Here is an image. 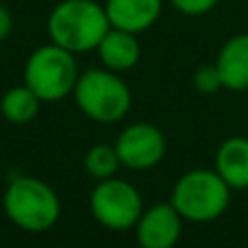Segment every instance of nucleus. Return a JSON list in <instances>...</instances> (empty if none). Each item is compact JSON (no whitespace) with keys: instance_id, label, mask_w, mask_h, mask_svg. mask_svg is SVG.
I'll list each match as a JSON object with an SVG mask.
<instances>
[{"instance_id":"obj_1","label":"nucleus","mask_w":248,"mask_h":248,"mask_svg":"<svg viewBox=\"0 0 248 248\" xmlns=\"http://www.w3.org/2000/svg\"><path fill=\"white\" fill-rule=\"evenodd\" d=\"M111 29L105 7L94 0H63L48 17V33L52 44L74 52L98 48Z\"/></svg>"},{"instance_id":"obj_2","label":"nucleus","mask_w":248,"mask_h":248,"mask_svg":"<svg viewBox=\"0 0 248 248\" xmlns=\"http://www.w3.org/2000/svg\"><path fill=\"white\" fill-rule=\"evenodd\" d=\"M231 187L216 170H192L176 181L170 202L189 222H211L227 211Z\"/></svg>"},{"instance_id":"obj_3","label":"nucleus","mask_w":248,"mask_h":248,"mask_svg":"<svg viewBox=\"0 0 248 248\" xmlns=\"http://www.w3.org/2000/svg\"><path fill=\"white\" fill-rule=\"evenodd\" d=\"M4 211L20 229L39 233L59 220L61 205L57 194L44 181L33 176H17L4 192Z\"/></svg>"},{"instance_id":"obj_4","label":"nucleus","mask_w":248,"mask_h":248,"mask_svg":"<svg viewBox=\"0 0 248 248\" xmlns=\"http://www.w3.org/2000/svg\"><path fill=\"white\" fill-rule=\"evenodd\" d=\"M77 61L72 52L57 44L42 46L29 57L24 68V85L39 100H61L77 85Z\"/></svg>"},{"instance_id":"obj_5","label":"nucleus","mask_w":248,"mask_h":248,"mask_svg":"<svg viewBox=\"0 0 248 248\" xmlns=\"http://www.w3.org/2000/svg\"><path fill=\"white\" fill-rule=\"evenodd\" d=\"M77 105L96 122H118L131 107V92L120 77L107 70H87L74 85Z\"/></svg>"},{"instance_id":"obj_6","label":"nucleus","mask_w":248,"mask_h":248,"mask_svg":"<svg viewBox=\"0 0 248 248\" xmlns=\"http://www.w3.org/2000/svg\"><path fill=\"white\" fill-rule=\"evenodd\" d=\"M92 214L103 227L124 231L135 227L141 211V196L131 183L120 179H103L92 192Z\"/></svg>"},{"instance_id":"obj_7","label":"nucleus","mask_w":248,"mask_h":248,"mask_svg":"<svg viewBox=\"0 0 248 248\" xmlns=\"http://www.w3.org/2000/svg\"><path fill=\"white\" fill-rule=\"evenodd\" d=\"M120 163L131 170H150L166 155V137L153 124H131L116 141Z\"/></svg>"},{"instance_id":"obj_8","label":"nucleus","mask_w":248,"mask_h":248,"mask_svg":"<svg viewBox=\"0 0 248 248\" xmlns=\"http://www.w3.org/2000/svg\"><path fill=\"white\" fill-rule=\"evenodd\" d=\"M181 214L172 202L150 207L137 220V242L141 248H174L181 237Z\"/></svg>"},{"instance_id":"obj_9","label":"nucleus","mask_w":248,"mask_h":248,"mask_svg":"<svg viewBox=\"0 0 248 248\" xmlns=\"http://www.w3.org/2000/svg\"><path fill=\"white\" fill-rule=\"evenodd\" d=\"M224 90H248V33H237L224 42L216 59Z\"/></svg>"},{"instance_id":"obj_10","label":"nucleus","mask_w":248,"mask_h":248,"mask_svg":"<svg viewBox=\"0 0 248 248\" xmlns=\"http://www.w3.org/2000/svg\"><path fill=\"white\" fill-rule=\"evenodd\" d=\"M105 11L111 29L137 35L157 22L161 13V0H107Z\"/></svg>"},{"instance_id":"obj_11","label":"nucleus","mask_w":248,"mask_h":248,"mask_svg":"<svg viewBox=\"0 0 248 248\" xmlns=\"http://www.w3.org/2000/svg\"><path fill=\"white\" fill-rule=\"evenodd\" d=\"M216 172L231 189L248 187V140L229 137L216 153Z\"/></svg>"},{"instance_id":"obj_12","label":"nucleus","mask_w":248,"mask_h":248,"mask_svg":"<svg viewBox=\"0 0 248 248\" xmlns=\"http://www.w3.org/2000/svg\"><path fill=\"white\" fill-rule=\"evenodd\" d=\"M96 50H98L103 63L113 72L131 70L140 61V42H137L135 33H128V31L109 29Z\"/></svg>"},{"instance_id":"obj_13","label":"nucleus","mask_w":248,"mask_h":248,"mask_svg":"<svg viewBox=\"0 0 248 248\" xmlns=\"http://www.w3.org/2000/svg\"><path fill=\"white\" fill-rule=\"evenodd\" d=\"M39 109V98L29 90L26 85L22 87H11L0 100V111L13 124H26L37 116Z\"/></svg>"},{"instance_id":"obj_14","label":"nucleus","mask_w":248,"mask_h":248,"mask_svg":"<svg viewBox=\"0 0 248 248\" xmlns=\"http://www.w3.org/2000/svg\"><path fill=\"white\" fill-rule=\"evenodd\" d=\"M118 166H120V157H118L116 146L111 148L107 144H96L85 155V170L94 179H111L116 174Z\"/></svg>"},{"instance_id":"obj_15","label":"nucleus","mask_w":248,"mask_h":248,"mask_svg":"<svg viewBox=\"0 0 248 248\" xmlns=\"http://www.w3.org/2000/svg\"><path fill=\"white\" fill-rule=\"evenodd\" d=\"M192 83L201 94H216L218 90H222V81H220V74H218L216 63L214 65H201V68L194 72Z\"/></svg>"},{"instance_id":"obj_16","label":"nucleus","mask_w":248,"mask_h":248,"mask_svg":"<svg viewBox=\"0 0 248 248\" xmlns=\"http://www.w3.org/2000/svg\"><path fill=\"white\" fill-rule=\"evenodd\" d=\"M172 4L185 16H202L209 13L218 4V0H172Z\"/></svg>"},{"instance_id":"obj_17","label":"nucleus","mask_w":248,"mask_h":248,"mask_svg":"<svg viewBox=\"0 0 248 248\" xmlns=\"http://www.w3.org/2000/svg\"><path fill=\"white\" fill-rule=\"evenodd\" d=\"M11 29H13V16H11V11H9L7 7H2V4H0V42L9 37Z\"/></svg>"}]
</instances>
